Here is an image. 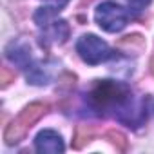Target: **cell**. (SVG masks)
Instances as JSON below:
<instances>
[{
	"mask_svg": "<svg viewBox=\"0 0 154 154\" xmlns=\"http://www.w3.org/2000/svg\"><path fill=\"white\" fill-rule=\"evenodd\" d=\"M127 2H129V8L132 13H141L150 4V0H127Z\"/></svg>",
	"mask_w": 154,
	"mask_h": 154,
	"instance_id": "12",
	"label": "cell"
},
{
	"mask_svg": "<svg viewBox=\"0 0 154 154\" xmlns=\"http://www.w3.org/2000/svg\"><path fill=\"white\" fill-rule=\"evenodd\" d=\"M76 51H78L80 58L89 65H96V63H102V62L112 58L111 47L96 35L80 36V40L76 42Z\"/></svg>",
	"mask_w": 154,
	"mask_h": 154,
	"instance_id": "4",
	"label": "cell"
},
{
	"mask_svg": "<svg viewBox=\"0 0 154 154\" xmlns=\"http://www.w3.org/2000/svg\"><path fill=\"white\" fill-rule=\"evenodd\" d=\"M47 2H51L53 4V8H56V9H60V8H63L69 0H47Z\"/></svg>",
	"mask_w": 154,
	"mask_h": 154,
	"instance_id": "13",
	"label": "cell"
},
{
	"mask_svg": "<svg viewBox=\"0 0 154 154\" xmlns=\"http://www.w3.org/2000/svg\"><path fill=\"white\" fill-rule=\"evenodd\" d=\"M15 78H17V72L15 71H11L9 67H2L0 69V82H2V87H8L11 82H15Z\"/></svg>",
	"mask_w": 154,
	"mask_h": 154,
	"instance_id": "11",
	"label": "cell"
},
{
	"mask_svg": "<svg viewBox=\"0 0 154 154\" xmlns=\"http://www.w3.org/2000/svg\"><path fill=\"white\" fill-rule=\"evenodd\" d=\"M116 47L122 49V51H127V53H141L145 49V38L141 35H127L123 38H120L116 42Z\"/></svg>",
	"mask_w": 154,
	"mask_h": 154,
	"instance_id": "9",
	"label": "cell"
},
{
	"mask_svg": "<svg viewBox=\"0 0 154 154\" xmlns=\"http://www.w3.org/2000/svg\"><path fill=\"white\" fill-rule=\"evenodd\" d=\"M6 56L17 63L18 67L22 69H29V63H31V51H29V45L24 44V42H11L6 49Z\"/></svg>",
	"mask_w": 154,
	"mask_h": 154,
	"instance_id": "7",
	"label": "cell"
},
{
	"mask_svg": "<svg viewBox=\"0 0 154 154\" xmlns=\"http://www.w3.org/2000/svg\"><path fill=\"white\" fill-rule=\"evenodd\" d=\"M56 8H40L35 13V22L42 29V45H49L51 42L63 44L69 36V26L63 20L56 18Z\"/></svg>",
	"mask_w": 154,
	"mask_h": 154,
	"instance_id": "3",
	"label": "cell"
},
{
	"mask_svg": "<svg viewBox=\"0 0 154 154\" xmlns=\"http://www.w3.org/2000/svg\"><path fill=\"white\" fill-rule=\"evenodd\" d=\"M35 147L38 152H51V154H56V152H63V141H62V136L54 131H42L38 132V136L35 138Z\"/></svg>",
	"mask_w": 154,
	"mask_h": 154,
	"instance_id": "6",
	"label": "cell"
},
{
	"mask_svg": "<svg viewBox=\"0 0 154 154\" xmlns=\"http://www.w3.org/2000/svg\"><path fill=\"white\" fill-rule=\"evenodd\" d=\"M49 105L47 103H42V102H35V103H29L6 129L4 132V140L8 145H15L18 141L24 140V136L29 132V129L47 112Z\"/></svg>",
	"mask_w": 154,
	"mask_h": 154,
	"instance_id": "2",
	"label": "cell"
},
{
	"mask_svg": "<svg viewBox=\"0 0 154 154\" xmlns=\"http://www.w3.org/2000/svg\"><path fill=\"white\" fill-rule=\"evenodd\" d=\"M94 17H96L98 26L103 31H107V33H118V31H122L127 26L131 15H129V11H125L122 6H118L114 2H103V4L98 6Z\"/></svg>",
	"mask_w": 154,
	"mask_h": 154,
	"instance_id": "5",
	"label": "cell"
},
{
	"mask_svg": "<svg viewBox=\"0 0 154 154\" xmlns=\"http://www.w3.org/2000/svg\"><path fill=\"white\" fill-rule=\"evenodd\" d=\"M89 2H93V0H82V6H85V4H89Z\"/></svg>",
	"mask_w": 154,
	"mask_h": 154,
	"instance_id": "15",
	"label": "cell"
},
{
	"mask_svg": "<svg viewBox=\"0 0 154 154\" xmlns=\"http://www.w3.org/2000/svg\"><path fill=\"white\" fill-rule=\"evenodd\" d=\"M150 72H152V76H154V58L150 60Z\"/></svg>",
	"mask_w": 154,
	"mask_h": 154,
	"instance_id": "14",
	"label": "cell"
},
{
	"mask_svg": "<svg viewBox=\"0 0 154 154\" xmlns=\"http://www.w3.org/2000/svg\"><path fill=\"white\" fill-rule=\"evenodd\" d=\"M89 107L100 116H116L120 122L127 123L129 127H138L145 120L143 109H134L132 105V93L131 87L123 82L114 80H98L93 84L91 91L87 93Z\"/></svg>",
	"mask_w": 154,
	"mask_h": 154,
	"instance_id": "1",
	"label": "cell"
},
{
	"mask_svg": "<svg viewBox=\"0 0 154 154\" xmlns=\"http://www.w3.org/2000/svg\"><path fill=\"white\" fill-rule=\"evenodd\" d=\"M96 134V127L89 125V123H80L74 131V138H72V149H84Z\"/></svg>",
	"mask_w": 154,
	"mask_h": 154,
	"instance_id": "8",
	"label": "cell"
},
{
	"mask_svg": "<svg viewBox=\"0 0 154 154\" xmlns=\"http://www.w3.org/2000/svg\"><path fill=\"white\" fill-rule=\"evenodd\" d=\"M105 138L116 147V150H120V152H123V150H127V138L120 132V131H114V129H111V131H107V134H105Z\"/></svg>",
	"mask_w": 154,
	"mask_h": 154,
	"instance_id": "10",
	"label": "cell"
}]
</instances>
